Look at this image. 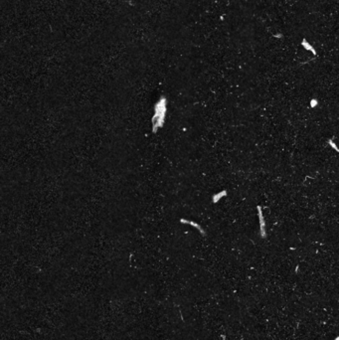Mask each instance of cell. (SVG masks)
I'll use <instances>...</instances> for the list:
<instances>
[{
  "label": "cell",
  "instance_id": "3",
  "mask_svg": "<svg viewBox=\"0 0 339 340\" xmlns=\"http://www.w3.org/2000/svg\"><path fill=\"white\" fill-rule=\"evenodd\" d=\"M258 211H259V215H260V224H261V231H262V236L265 237L266 236V232H265V222L264 219H263V214H262V210L261 207H258Z\"/></svg>",
  "mask_w": 339,
  "mask_h": 340
},
{
  "label": "cell",
  "instance_id": "4",
  "mask_svg": "<svg viewBox=\"0 0 339 340\" xmlns=\"http://www.w3.org/2000/svg\"><path fill=\"white\" fill-rule=\"evenodd\" d=\"M226 195V191H223V192H221V193H219V195H215L214 197H213V202L214 203H217L218 202V200H219L221 197L222 196H225Z\"/></svg>",
  "mask_w": 339,
  "mask_h": 340
},
{
  "label": "cell",
  "instance_id": "1",
  "mask_svg": "<svg viewBox=\"0 0 339 340\" xmlns=\"http://www.w3.org/2000/svg\"><path fill=\"white\" fill-rule=\"evenodd\" d=\"M166 113H167V99L162 96L154 105V114L151 117L153 133H156L159 128L164 126Z\"/></svg>",
  "mask_w": 339,
  "mask_h": 340
},
{
  "label": "cell",
  "instance_id": "2",
  "mask_svg": "<svg viewBox=\"0 0 339 340\" xmlns=\"http://www.w3.org/2000/svg\"><path fill=\"white\" fill-rule=\"evenodd\" d=\"M180 223H182V224H189V225H191V226H193V227H195L196 229H198L199 231H200V233L202 234V235L205 236V232L203 231V229H202V228H201L200 226H199L197 223L193 222V221L185 220V219H180Z\"/></svg>",
  "mask_w": 339,
  "mask_h": 340
}]
</instances>
